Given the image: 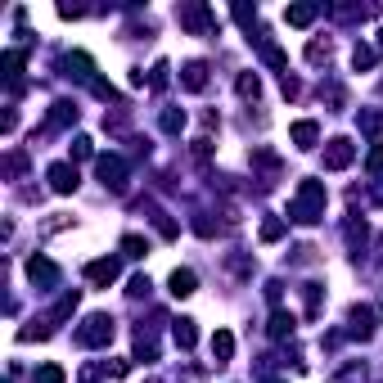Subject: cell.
Instances as JSON below:
<instances>
[{
  "label": "cell",
  "instance_id": "obj_1",
  "mask_svg": "<svg viewBox=\"0 0 383 383\" xmlns=\"http://www.w3.org/2000/svg\"><path fill=\"white\" fill-rule=\"evenodd\" d=\"M289 217L302 221V226H311V221L325 217V185L320 181H302L293 194V203H289Z\"/></svg>",
  "mask_w": 383,
  "mask_h": 383
},
{
  "label": "cell",
  "instance_id": "obj_2",
  "mask_svg": "<svg viewBox=\"0 0 383 383\" xmlns=\"http://www.w3.org/2000/svg\"><path fill=\"white\" fill-rule=\"evenodd\" d=\"M109 339H113V320L109 316H90L86 325L77 329V343H81V347H104Z\"/></svg>",
  "mask_w": 383,
  "mask_h": 383
},
{
  "label": "cell",
  "instance_id": "obj_3",
  "mask_svg": "<svg viewBox=\"0 0 383 383\" xmlns=\"http://www.w3.org/2000/svg\"><path fill=\"white\" fill-rule=\"evenodd\" d=\"M118 275H122L118 257H95V262H86V280H90L95 289H109Z\"/></svg>",
  "mask_w": 383,
  "mask_h": 383
},
{
  "label": "cell",
  "instance_id": "obj_4",
  "mask_svg": "<svg viewBox=\"0 0 383 383\" xmlns=\"http://www.w3.org/2000/svg\"><path fill=\"white\" fill-rule=\"evenodd\" d=\"M352 158H356V149H352V140H329V149H325V167L329 172H343V167H352Z\"/></svg>",
  "mask_w": 383,
  "mask_h": 383
},
{
  "label": "cell",
  "instance_id": "obj_5",
  "mask_svg": "<svg viewBox=\"0 0 383 383\" xmlns=\"http://www.w3.org/2000/svg\"><path fill=\"white\" fill-rule=\"evenodd\" d=\"M45 176H50V189H55V194H72L77 189V167L72 163H55Z\"/></svg>",
  "mask_w": 383,
  "mask_h": 383
},
{
  "label": "cell",
  "instance_id": "obj_6",
  "mask_svg": "<svg viewBox=\"0 0 383 383\" xmlns=\"http://www.w3.org/2000/svg\"><path fill=\"white\" fill-rule=\"evenodd\" d=\"M99 176H104V185L122 189L127 185V163H122V158H99Z\"/></svg>",
  "mask_w": 383,
  "mask_h": 383
},
{
  "label": "cell",
  "instance_id": "obj_7",
  "mask_svg": "<svg viewBox=\"0 0 383 383\" xmlns=\"http://www.w3.org/2000/svg\"><path fill=\"white\" fill-rule=\"evenodd\" d=\"M27 280H32V285H55V280H59V266L45 262V257H32V262H27Z\"/></svg>",
  "mask_w": 383,
  "mask_h": 383
},
{
  "label": "cell",
  "instance_id": "obj_8",
  "mask_svg": "<svg viewBox=\"0 0 383 383\" xmlns=\"http://www.w3.org/2000/svg\"><path fill=\"white\" fill-rule=\"evenodd\" d=\"M167 285H172V293H176V298H189V293H194V289H198V275L189 271V266H176Z\"/></svg>",
  "mask_w": 383,
  "mask_h": 383
},
{
  "label": "cell",
  "instance_id": "obj_9",
  "mask_svg": "<svg viewBox=\"0 0 383 383\" xmlns=\"http://www.w3.org/2000/svg\"><path fill=\"white\" fill-rule=\"evenodd\" d=\"M289 135H293L298 149H311V144L320 140V127H316V122H293V127H289Z\"/></svg>",
  "mask_w": 383,
  "mask_h": 383
},
{
  "label": "cell",
  "instance_id": "obj_10",
  "mask_svg": "<svg viewBox=\"0 0 383 383\" xmlns=\"http://www.w3.org/2000/svg\"><path fill=\"white\" fill-rule=\"evenodd\" d=\"M316 5H289V10H285V23H289V27H311V23H316Z\"/></svg>",
  "mask_w": 383,
  "mask_h": 383
},
{
  "label": "cell",
  "instance_id": "obj_11",
  "mask_svg": "<svg viewBox=\"0 0 383 383\" xmlns=\"http://www.w3.org/2000/svg\"><path fill=\"white\" fill-rule=\"evenodd\" d=\"M352 334H356V339H370L374 334V311L370 306H352Z\"/></svg>",
  "mask_w": 383,
  "mask_h": 383
},
{
  "label": "cell",
  "instance_id": "obj_12",
  "mask_svg": "<svg viewBox=\"0 0 383 383\" xmlns=\"http://www.w3.org/2000/svg\"><path fill=\"white\" fill-rule=\"evenodd\" d=\"M212 356H217V361H230V356H235V334H230V329H217V334H212Z\"/></svg>",
  "mask_w": 383,
  "mask_h": 383
},
{
  "label": "cell",
  "instance_id": "obj_13",
  "mask_svg": "<svg viewBox=\"0 0 383 383\" xmlns=\"http://www.w3.org/2000/svg\"><path fill=\"white\" fill-rule=\"evenodd\" d=\"M181 81H185V90H203L208 86V64H185V77H181Z\"/></svg>",
  "mask_w": 383,
  "mask_h": 383
},
{
  "label": "cell",
  "instance_id": "obj_14",
  "mask_svg": "<svg viewBox=\"0 0 383 383\" xmlns=\"http://www.w3.org/2000/svg\"><path fill=\"white\" fill-rule=\"evenodd\" d=\"M172 339H176V347H194L198 343V334H194V320H176V329H172Z\"/></svg>",
  "mask_w": 383,
  "mask_h": 383
},
{
  "label": "cell",
  "instance_id": "obj_15",
  "mask_svg": "<svg viewBox=\"0 0 383 383\" xmlns=\"http://www.w3.org/2000/svg\"><path fill=\"white\" fill-rule=\"evenodd\" d=\"M235 86H239L243 99H257V95H262V81H257V72H239V81H235Z\"/></svg>",
  "mask_w": 383,
  "mask_h": 383
},
{
  "label": "cell",
  "instance_id": "obj_16",
  "mask_svg": "<svg viewBox=\"0 0 383 383\" xmlns=\"http://www.w3.org/2000/svg\"><path fill=\"white\" fill-rule=\"evenodd\" d=\"M285 334H293V316H289V311H275L271 316V339H285Z\"/></svg>",
  "mask_w": 383,
  "mask_h": 383
},
{
  "label": "cell",
  "instance_id": "obj_17",
  "mask_svg": "<svg viewBox=\"0 0 383 383\" xmlns=\"http://www.w3.org/2000/svg\"><path fill=\"white\" fill-rule=\"evenodd\" d=\"M275 239H285V221H280V217H266V221H262V243H275Z\"/></svg>",
  "mask_w": 383,
  "mask_h": 383
},
{
  "label": "cell",
  "instance_id": "obj_18",
  "mask_svg": "<svg viewBox=\"0 0 383 383\" xmlns=\"http://www.w3.org/2000/svg\"><path fill=\"white\" fill-rule=\"evenodd\" d=\"M122 252H127V257H144V252H149V239H140V235H127V239H122Z\"/></svg>",
  "mask_w": 383,
  "mask_h": 383
},
{
  "label": "cell",
  "instance_id": "obj_19",
  "mask_svg": "<svg viewBox=\"0 0 383 383\" xmlns=\"http://www.w3.org/2000/svg\"><path fill=\"white\" fill-rule=\"evenodd\" d=\"M68 374H64V365H41L36 370V383H64Z\"/></svg>",
  "mask_w": 383,
  "mask_h": 383
},
{
  "label": "cell",
  "instance_id": "obj_20",
  "mask_svg": "<svg viewBox=\"0 0 383 383\" xmlns=\"http://www.w3.org/2000/svg\"><path fill=\"white\" fill-rule=\"evenodd\" d=\"M18 72H23V50H5V77L18 81Z\"/></svg>",
  "mask_w": 383,
  "mask_h": 383
},
{
  "label": "cell",
  "instance_id": "obj_21",
  "mask_svg": "<svg viewBox=\"0 0 383 383\" xmlns=\"http://www.w3.org/2000/svg\"><path fill=\"white\" fill-rule=\"evenodd\" d=\"M64 122H77L72 104H55V113H50V127H64Z\"/></svg>",
  "mask_w": 383,
  "mask_h": 383
},
{
  "label": "cell",
  "instance_id": "obj_22",
  "mask_svg": "<svg viewBox=\"0 0 383 383\" xmlns=\"http://www.w3.org/2000/svg\"><path fill=\"white\" fill-rule=\"evenodd\" d=\"M374 59H379V55H374L370 45H356V50H352V64H356V68H374Z\"/></svg>",
  "mask_w": 383,
  "mask_h": 383
},
{
  "label": "cell",
  "instance_id": "obj_23",
  "mask_svg": "<svg viewBox=\"0 0 383 383\" xmlns=\"http://www.w3.org/2000/svg\"><path fill=\"white\" fill-rule=\"evenodd\" d=\"M181 23L198 32V27H208V10H185V14H181Z\"/></svg>",
  "mask_w": 383,
  "mask_h": 383
},
{
  "label": "cell",
  "instance_id": "obj_24",
  "mask_svg": "<svg viewBox=\"0 0 383 383\" xmlns=\"http://www.w3.org/2000/svg\"><path fill=\"white\" fill-rule=\"evenodd\" d=\"M181 127H185V113L167 109V113H163V131H172V135H176V131H181Z\"/></svg>",
  "mask_w": 383,
  "mask_h": 383
},
{
  "label": "cell",
  "instance_id": "obj_25",
  "mask_svg": "<svg viewBox=\"0 0 383 383\" xmlns=\"http://www.w3.org/2000/svg\"><path fill=\"white\" fill-rule=\"evenodd\" d=\"M306 59H311V64L329 59V41H311V45H306Z\"/></svg>",
  "mask_w": 383,
  "mask_h": 383
},
{
  "label": "cell",
  "instance_id": "obj_26",
  "mask_svg": "<svg viewBox=\"0 0 383 383\" xmlns=\"http://www.w3.org/2000/svg\"><path fill=\"white\" fill-rule=\"evenodd\" d=\"M365 167H370V172H383V144H374V149H370V158H365Z\"/></svg>",
  "mask_w": 383,
  "mask_h": 383
},
{
  "label": "cell",
  "instance_id": "obj_27",
  "mask_svg": "<svg viewBox=\"0 0 383 383\" xmlns=\"http://www.w3.org/2000/svg\"><path fill=\"white\" fill-rule=\"evenodd\" d=\"M72 158H90V140H86V135H77V140H72Z\"/></svg>",
  "mask_w": 383,
  "mask_h": 383
},
{
  "label": "cell",
  "instance_id": "obj_28",
  "mask_svg": "<svg viewBox=\"0 0 383 383\" xmlns=\"http://www.w3.org/2000/svg\"><path fill=\"white\" fill-rule=\"evenodd\" d=\"M131 293H135V298L149 293V275H135V280H131Z\"/></svg>",
  "mask_w": 383,
  "mask_h": 383
},
{
  "label": "cell",
  "instance_id": "obj_29",
  "mask_svg": "<svg viewBox=\"0 0 383 383\" xmlns=\"http://www.w3.org/2000/svg\"><path fill=\"white\" fill-rule=\"evenodd\" d=\"M266 383H280V379H266Z\"/></svg>",
  "mask_w": 383,
  "mask_h": 383
}]
</instances>
